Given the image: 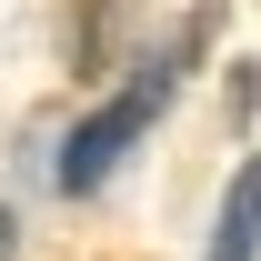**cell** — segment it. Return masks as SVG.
Instances as JSON below:
<instances>
[{"label": "cell", "mask_w": 261, "mask_h": 261, "mask_svg": "<svg viewBox=\"0 0 261 261\" xmlns=\"http://www.w3.org/2000/svg\"><path fill=\"white\" fill-rule=\"evenodd\" d=\"M211 31H221V0H191V10H181V31L151 40V50H141V61H130L121 81H111V91L61 130V161H50V191H61V201H91V191L121 181V161L151 141V121H161L171 100H181V81L201 70Z\"/></svg>", "instance_id": "cell-1"}, {"label": "cell", "mask_w": 261, "mask_h": 261, "mask_svg": "<svg viewBox=\"0 0 261 261\" xmlns=\"http://www.w3.org/2000/svg\"><path fill=\"white\" fill-rule=\"evenodd\" d=\"M201 261H261V151H241V171H231L221 211H211Z\"/></svg>", "instance_id": "cell-2"}, {"label": "cell", "mask_w": 261, "mask_h": 261, "mask_svg": "<svg viewBox=\"0 0 261 261\" xmlns=\"http://www.w3.org/2000/svg\"><path fill=\"white\" fill-rule=\"evenodd\" d=\"M61 50H70V70H81V81H100V70H111V50H121V0H70Z\"/></svg>", "instance_id": "cell-3"}, {"label": "cell", "mask_w": 261, "mask_h": 261, "mask_svg": "<svg viewBox=\"0 0 261 261\" xmlns=\"http://www.w3.org/2000/svg\"><path fill=\"white\" fill-rule=\"evenodd\" d=\"M251 100H261V61H231V121H251Z\"/></svg>", "instance_id": "cell-4"}, {"label": "cell", "mask_w": 261, "mask_h": 261, "mask_svg": "<svg viewBox=\"0 0 261 261\" xmlns=\"http://www.w3.org/2000/svg\"><path fill=\"white\" fill-rule=\"evenodd\" d=\"M20 251V211H10V201H0V261Z\"/></svg>", "instance_id": "cell-5"}]
</instances>
